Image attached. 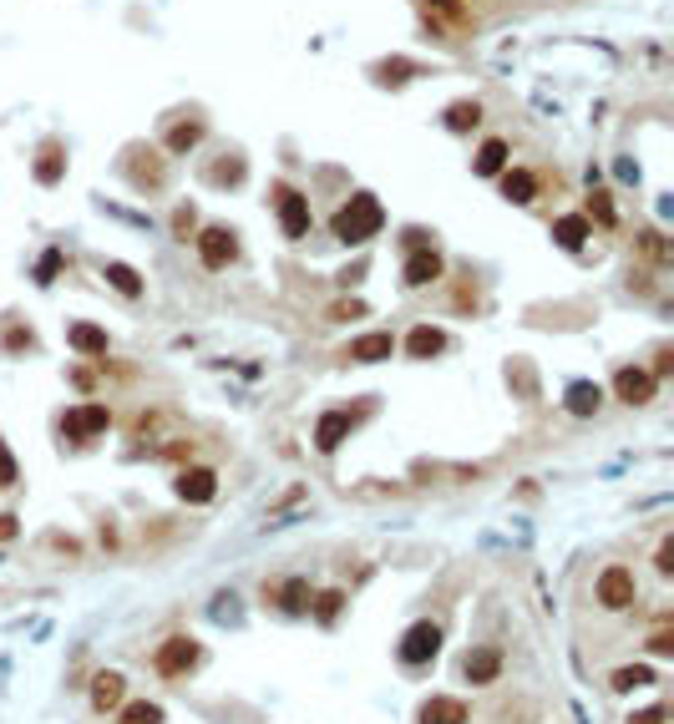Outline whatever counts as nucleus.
Returning <instances> with one entry per match:
<instances>
[{
  "mask_svg": "<svg viewBox=\"0 0 674 724\" xmlns=\"http://www.w3.org/2000/svg\"><path fill=\"white\" fill-rule=\"evenodd\" d=\"M376 228H381V203L370 198V193H355V198L335 213V238H340V244H365Z\"/></svg>",
  "mask_w": 674,
  "mask_h": 724,
  "instance_id": "f257e3e1",
  "label": "nucleus"
},
{
  "mask_svg": "<svg viewBox=\"0 0 674 724\" xmlns=\"http://www.w3.org/2000/svg\"><path fill=\"white\" fill-rule=\"evenodd\" d=\"M274 208H279V223H284L289 238H305V233H310V198L299 193V188L279 183V188H274Z\"/></svg>",
  "mask_w": 674,
  "mask_h": 724,
  "instance_id": "f03ea898",
  "label": "nucleus"
},
{
  "mask_svg": "<svg viewBox=\"0 0 674 724\" xmlns=\"http://www.w3.org/2000/svg\"><path fill=\"white\" fill-rule=\"evenodd\" d=\"M634 573L629 568H604L598 573V603H604L609 613H619V608H629L634 603Z\"/></svg>",
  "mask_w": 674,
  "mask_h": 724,
  "instance_id": "7ed1b4c3",
  "label": "nucleus"
},
{
  "mask_svg": "<svg viewBox=\"0 0 674 724\" xmlns=\"http://www.w3.org/2000/svg\"><path fill=\"white\" fill-rule=\"evenodd\" d=\"M436 649H441V628L426 618V623H411L406 628V638H401V659L406 664H426V659H436Z\"/></svg>",
  "mask_w": 674,
  "mask_h": 724,
  "instance_id": "20e7f679",
  "label": "nucleus"
},
{
  "mask_svg": "<svg viewBox=\"0 0 674 724\" xmlns=\"http://www.w3.org/2000/svg\"><path fill=\"white\" fill-rule=\"evenodd\" d=\"M198 659H203V654H198V643H193V638H168L163 649H158V659H153V664H158V674L178 679V674L198 669Z\"/></svg>",
  "mask_w": 674,
  "mask_h": 724,
  "instance_id": "39448f33",
  "label": "nucleus"
},
{
  "mask_svg": "<svg viewBox=\"0 0 674 724\" xmlns=\"http://www.w3.org/2000/svg\"><path fill=\"white\" fill-rule=\"evenodd\" d=\"M234 254H239V244H234L229 228H203V233H198V259H203L208 269H229Z\"/></svg>",
  "mask_w": 674,
  "mask_h": 724,
  "instance_id": "423d86ee",
  "label": "nucleus"
},
{
  "mask_svg": "<svg viewBox=\"0 0 674 724\" xmlns=\"http://www.w3.org/2000/svg\"><path fill=\"white\" fill-rule=\"evenodd\" d=\"M107 406H82V411H71L66 421H61V436L66 441H92V436H102L107 431Z\"/></svg>",
  "mask_w": 674,
  "mask_h": 724,
  "instance_id": "0eeeda50",
  "label": "nucleus"
},
{
  "mask_svg": "<svg viewBox=\"0 0 674 724\" xmlns=\"http://www.w3.org/2000/svg\"><path fill=\"white\" fill-rule=\"evenodd\" d=\"M360 416H365V411H325L320 426H315V446H320V451H335V446L360 426Z\"/></svg>",
  "mask_w": 674,
  "mask_h": 724,
  "instance_id": "6e6552de",
  "label": "nucleus"
},
{
  "mask_svg": "<svg viewBox=\"0 0 674 724\" xmlns=\"http://www.w3.org/2000/svg\"><path fill=\"white\" fill-rule=\"evenodd\" d=\"M614 390H619V400H629V406H644V400H654V375L624 365V370L614 375Z\"/></svg>",
  "mask_w": 674,
  "mask_h": 724,
  "instance_id": "1a4fd4ad",
  "label": "nucleus"
},
{
  "mask_svg": "<svg viewBox=\"0 0 674 724\" xmlns=\"http://www.w3.org/2000/svg\"><path fill=\"white\" fill-rule=\"evenodd\" d=\"M213 492H218V476H213L208 466H188V471L178 476V497H183V502H213Z\"/></svg>",
  "mask_w": 674,
  "mask_h": 724,
  "instance_id": "9d476101",
  "label": "nucleus"
},
{
  "mask_svg": "<svg viewBox=\"0 0 674 724\" xmlns=\"http://www.w3.org/2000/svg\"><path fill=\"white\" fill-rule=\"evenodd\" d=\"M421 724H467V704L452 694H431L421 704Z\"/></svg>",
  "mask_w": 674,
  "mask_h": 724,
  "instance_id": "9b49d317",
  "label": "nucleus"
},
{
  "mask_svg": "<svg viewBox=\"0 0 674 724\" xmlns=\"http://www.w3.org/2000/svg\"><path fill=\"white\" fill-rule=\"evenodd\" d=\"M264 598L269 603H279L284 613H305V603H310V583L305 578H289V583H264Z\"/></svg>",
  "mask_w": 674,
  "mask_h": 724,
  "instance_id": "f8f14e48",
  "label": "nucleus"
},
{
  "mask_svg": "<svg viewBox=\"0 0 674 724\" xmlns=\"http://www.w3.org/2000/svg\"><path fill=\"white\" fill-rule=\"evenodd\" d=\"M391 350H396L391 335H360V340H350L345 360H355V365H376V360H391Z\"/></svg>",
  "mask_w": 674,
  "mask_h": 724,
  "instance_id": "ddd939ff",
  "label": "nucleus"
},
{
  "mask_svg": "<svg viewBox=\"0 0 674 724\" xmlns=\"http://www.w3.org/2000/svg\"><path fill=\"white\" fill-rule=\"evenodd\" d=\"M431 279H441V254H436V249H416V254L406 259V284H411V289H426Z\"/></svg>",
  "mask_w": 674,
  "mask_h": 724,
  "instance_id": "4468645a",
  "label": "nucleus"
},
{
  "mask_svg": "<svg viewBox=\"0 0 674 724\" xmlns=\"http://www.w3.org/2000/svg\"><path fill=\"white\" fill-rule=\"evenodd\" d=\"M462 674H467L472 684H492V679L502 674V654H497V649H472V654L462 659Z\"/></svg>",
  "mask_w": 674,
  "mask_h": 724,
  "instance_id": "2eb2a0df",
  "label": "nucleus"
},
{
  "mask_svg": "<svg viewBox=\"0 0 674 724\" xmlns=\"http://www.w3.org/2000/svg\"><path fill=\"white\" fill-rule=\"evenodd\" d=\"M122 694H127V679H122V674H112V669H107V674H97V679H92V709H97V714L117 709V704H122Z\"/></svg>",
  "mask_w": 674,
  "mask_h": 724,
  "instance_id": "dca6fc26",
  "label": "nucleus"
},
{
  "mask_svg": "<svg viewBox=\"0 0 674 724\" xmlns=\"http://www.w3.org/2000/svg\"><path fill=\"white\" fill-rule=\"evenodd\" d=\"M598 406H604V390H598V385H588V380H573V385H568V411H573V416H593Z\"/></svg>",
  "mask_w": 674,
  "mask_h": 724,
  "instance_id": "f3484780",
  "label": "nucleus"
},
{
  "mask_svg": "<svg viewBox=\"0 0 674 724\" xmlns=\"http://www.w3.org/2000/svg\"><path fill=\"white\" fill-rule=\"evenodd\" d=\"M406 350H411L416 360H431V355H441V350H446V335H441V330H431V325H416V330H411V340H406Z\"/></svg>",
  "mask_w": 674,
  "mask_h": 724,
  "instance_id": "a211bd4d",
  "label": "nucleus"
},
{
  "mask_svg": "<svg viewBox=\"0 0 674 724\" xmlns=\"http://www.w3.org/2000/svg\"><path fill=\"white\" fill-rule=\"evenodd\" d=\"M66 340L77 345L82 355H107V330H97V325H71Z\"/></svg>",
  "mask_w": 674,
  "mask_h": 724,
  "instance_id": "6ab92c4d",
  "label": "nucleus"
},
{
  "mask_svg": "<svg viewBox=\"0 0 674 724\" xmlns=\"http://www.w3.org/2000/svg\"><path fill=\"white\" fill-rule=\"evenodd\" d=\"M502 193H507L512 203H533L538 183H533V173H522V168H512V173H502Z\"/></svg>",
  "mask_w": 674,
  "mask_h": 724,
  "instance_id": "aec40b11",
  "label": "nucleus"
},
{
  "mask_svg": "<svg viewBox=\"0 0 674 724\" xmlns=\"http://www.w3.org/2000/svg\"><path fill=\"white\" fill-rule=\"evenodd\" d=\"M553 238L563 249H583V238H588V218H558L553 223Z\"/></svg>",
  "mask_w": 674,
  "mask_h": 724,
  "instance_id": "412c9836",
  "label": "nucleus"
},
{
  "mask_svg": "<svg viewBox=\"0 0 674 724\" xmlns=\"http://www.w3.org/2000/svg\"><path fill=\"white\" fill-rule=\"evenodd\" d=\"M644 684H654V674H649L644 664H629V669H614V674H609V689H619V694L644 689Z\"/></svg>",
  "mask_w": 674,
  "mask_h": 724,
  "instance_id": "4be33fe9",
  "label": "nucleus"
},
{
  "mask_svg": "<svg viewBox=\"0 0 674 724\" xmlns=\"http://www.w3.org/2000/svg\"><path fill=\"white\" fill-rule=\"evenodd\" d=\"M502 163H507V142H487V147L477 152V173H482V178L502 173Z\"/></svg>",
  "mask_w": 674,
  "mask_h": 724,
  "instance_id": "5701e85b",
  "label": "nucleus"
},
{
  "mask_svg": "<svg viewBox=\"0 0 674 724\" xmlns=\"http://www.w3.org/2000/svg\"><path fill=\"white\" fill-rule=\"evenodd\" d=\"M117 724H163V709H158V704H147V699H142V704H127Z\"/></svg>",
  "mask_w": 674,
  "mask_h": 724,
  "instance_id": "b1692460",
  "label": "nucleus"
},
{
  "mask_svg": "<svg viewBox=\"0 0 674 724\" xmlns=\"http://www.w3.org/2000/svg\"><path fill=\"white\" fill-rule=\"evenodd\" d=\"M107 279H112V289H117V294H127V299H132V294H142V284H137V274H132L127 264H107Z\"/></svg>",
  "mask_w": 674,
  "mask_h": 724,
  "instance_id": "393cba45",
  "label": "nucleus"
},
{
  "mask_svg": "<svg viewBox=\"0 0 674 724\" xmlns=\"http://www.w3.org/2000/svg\"><path fill=\"white\" fill-rule=\"evenodd\" d=\"M340 608H345V593H340V588H330V593H320V598H315V618H320V623H335V618H340Z\"/></svg>",
  "mask_w": 674,
  "mask_h": 724,
  "instance_id": "a878e982",
  "label": "nucleus"
},
{
  "mask_svg": "<svg viewBox=\"0 0 674 724\" xmlns=\"http://www.w3.org/2000/svg\"><path fill=\"white\" fill-rule=\"evenodd\" d=\"M198 137H203V127H198V122H188V127H173V137H168V147H173V152H183V147H193Z\"/></svg>",
  "mask_w": 674,
  "mask_h": 724,
  "instance_id": "bb28decb",
  "label": "nucleus"
},
{
  "mask_svg": "<svg viewBox=\"0 0 674 724\" xmlns=\"http://www.w3.org/2000/svg\"><path fill=\"white\" fill-rule=\"evenodd\" d=\"M16 487V456L6 451V441H0V492Z\"/></svg>",
  "mask_w": 674,
  "mask_h": 724,
  "instance_id": "cd10ccee",
  "label": "nucleus"
},
{
  "mask_svg": "<svg viewBox=\"0 0 674 724\" xmlns=\"http://www.w3.org/2000/svg\"><path fill=\"white\" fill-rule=\"evenodd\" d=\"M477 117H482V112H477V102H472V107H467V102H462V107H452V127H457V132L477 127Z\"/></svg>",
  "mask_w": 674,
  "mask_h": 724,
  "instance_id": "c85d7f7f",
  "label": "nucleus"
},
{
  "mask_svg": "<svg viewBox=\"0 0 674 724\" xmlns=\"http://www.w3.org/2000/svg\"><path fill=\"white\" fill-rule=\"evenodd\" d=\"M588 213H593L598 223H614V208H609V198H604V193H593V198H588Z\"/></svg>",
  "mask_w": 674,
  "mask_h": 724,
  "instance_id": "c756f323",
  "label": "nucleus"
},
{
  "mask_svg": "<svg viewBox=\"0 0 674 724\" xmlns=\"http://www.w3.org/2000/svg\"><path fill=\"white\" fill-rule=\"evenodd\" d=\"M649 654H674V633H669V628H659V633L649 638Z\"/></svg>",
  "mask_w": 674,
  "mask_h": 724,
  "instance_id": "7c9ffc66",
  "label": "nucleus"
},
{
  "mask_svg": "<svg viewBox=\"0 0 674 724\" xmlns=\"http://www.w3.org/2000/svg\"><path fill=\"white\" fill-rule=\"evenodd\" d=\"M629 724H664V704H654L644 714H629Z\"/></svg>",
  "mask_w": 674,
  "mask_h": 724,
  "instance_id": "2f4dec72",
  "label": "nucleus"
},
{
  "mask_svg": "<svg viewBox=\"0 0 674 724\" xmlns=\"http://www.w3.org/2000/svg\"><path fill=\"white\" fill-rule=\"evenodd\" d=\"M654 568H659V573H674V542H664V547H659V557H654Z\"/></svg>",
  "mask_w": 674,
  "mask_h": 724,
  "instance_id": "473e14b6",
  "label": "nucleus"
},
{
  "mask_svg": "<svg viewBox=\"0 0 674 724\" xmlns=\"http://www.w3.org/2000/svg\"><path fill=\"white\" fill-rule=\"evenodd\" d=\"M11 537H16V517L0 512V542H11Z\"/></svg>",
  "mask_w": 674,
  "mask_h": 724,
  "instance_id": "72a5a7b5",
  "label": "nucleus"
}]
</instances>
